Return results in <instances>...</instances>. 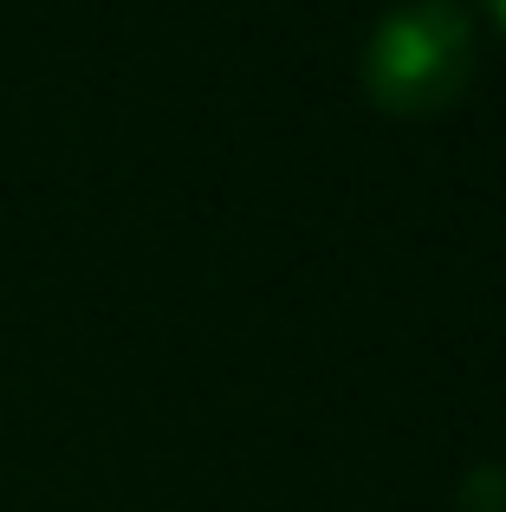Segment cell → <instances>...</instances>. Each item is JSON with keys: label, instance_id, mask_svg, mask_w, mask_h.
<instances>
[{"label": "cell", "instance_id": "6da1fadb", "mask_svg": "<svg viewBox=\"0 0 506 512\" xmlns=\"http://www.w3.org/2000/svg\"><path fill=\"white\" fill-rule=\"evenodd\" d=\"M474 13L461 0H396L364 39V85L383 111L429 117L474 78Z\"/></svg>", "mask_w": 506, "mask_h": 512}, {"label": "cell", "instance_id": "3957f363", "mask_svg": "<svg viewBox=\"0 0 506 512\" xmlns=\"http://www.w3.org/2000/svg\"><path fill=\"white\" fill-rule=\"evenodd\" d=\"M487 7H494V13H500V26H506V0H487Z\"/></svg>", "mask_w": 506, "mask_h": 512}, {"label": "cell", "instance_id": "7a4b0ae2", "mask_svg": "<svg viewBox=\"0 0 506 512\" xmlns=\"http://www.w3.org/2000/svg\"><path fill=\"white\" fill-rule=\"evenodd\" d=\"M481 500L506 506V467H474V480H468V506L481 512Z\"/></svg>", "mask_w": 506, "mask_h": 512}]
</instances>
